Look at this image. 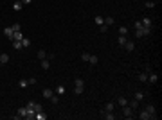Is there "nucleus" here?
Wrapping results in <instances>:
<instances>
[{"instance_id": "18", "label": "nucleus", "mask_w": 162, "mask_h": 120, "mask_svg": "<svg viewBox=\"0 0 162 120\" xmlns=\"http://www.w3.org/2000/svg\"><path fill=\"white\" fill-rule=\"evenodd\" d=\"M34 115H36V111H34V109H27L25 118H27V120H34Z\"/></svg>"}, {"instance_id": "8", "label": "nucleus", "mask_w": 162, "mask_h": 120, "mask_svg": "<svg viewBox=\"0 0 162 120\" xmlns=\"http://www.w3.org/2000/svg\"><path fill=\"white\" fill-rule=\"evenodd\" d=\"M22 38H23L22 30H15V34H13V41H22Z\"/></svg>"}, {"instance_id": "10", "label": "nucleus", "mask_w": 162, "mask_h": 120, "mask_svg": "<svg viewBox=\"0 0 162 120\" xmlns=\"http://www.w3.org/2000/svg\"><path fill=\"white\" fill-rule=\"evenodd\" d=\"M52 95H54V91H52L51 88H45V90H43V99H51Z\"/></svg>"}, {"instance_id": "5", "label": "nucleus", "mask_w": 162, "mask_h": 120, "mask_svg": "<svg viewBox=\"0 0 162 120\" xmlns=\"http://www.w3.org/2000/svg\"><path fill=\"white\" fill-rule=\"evenodd\" d=\"M13 34H15L13 27H4V36H6L7 40H11V41H13Z\"/></svg>"}, {"instance_id": "30", "label": "nucleus", "mask_w": 162, "mask_h": 120, "mask_svg": "<svg viewBox=\"0 0 162 120\" xmlns=\"http://www.w3.org/2000/svg\"><path fill=\"white\" fill-rule=\"evenodd\" d=\"M104 25H108V27L113 25V18H112V16H106V18H104Z\"/></svg>"}, {"instance_id": "20", "label": "nucleus", "mask_w": 162, "mask_h": 120, "mask_svg": "<svg viewBox=\"0 0 162 120\" xmlns=\"http://www.w3.org/2000/svg\"><path fill=\"white\" fill-rule=\"evenodd\" d=\"M22 47H23V49H27V47H31V40L29 38H22Z\"/></svg>"}, {"instance_id": "28", "label": "nucleus", "mask_w": 162, "mask_h": 120, "mask_svg": "<svg viewBox=\"0 0 162 120\" xmlns=\"http://www.w3.org/2000/svg\"><path fill=\"white\" fill-rule=\"evenodd\" d=\"M117 104H119V106H126V104H128V99H124V97H119V99H117Z\"/></svg>"}, {"instance_id": "38", "label": "nucleus", "mask_w": 162, "mask_h": 120, "mask_svg": "<svg viewBox=\"0 0 162 120\" xmlns=\"http://www.w3.org/2000/svg\"><path fill=\"white\" fill-rule=\"evenodd\" d=\"M49 100H51L52 104H58V95H52V97H51Z\"/></svg>"}, {"instance_id": "35", "label": "nucleus", "mask_w": 162, "mask_h": 120, "mask_svg": "<svg viewBox=\"0 0 162 120\" xmlns=\"http://www.w3.org/2000/svg\"><path fill=\"white\" fill-rule=\"evenodd\" d=\"M34 111H43V108H41V104H38V102H34Z\"/></svg>"}, {"instance_id": "4", "label": "nucleus", "mask_w": 162, "mask_h": 120, "mask_svg": "<svg viewBox=\"0 0 162 120\" xmlns=\"http://www.w3.org/2000/svg\"><path fill=\"white\" fill-rule=\"evenodd\" d=\"M141 23H142V27H148V29L153 27V20L150 18V16H144V18L141 20Z\"/></svg>"}, {"instance_id": "32", "label": "nucleus", "mask_w": 162, "mask_h": 120, "mask_svg": "<svg viewBox=\"0 0 162 120\" xmlns=\"http://www.w3.org/2000/svg\"><path fill=\"white\" fill-rule=\"evenodd\" d=\"M13 47H15V50H22V49H23L20 41H13Z\"/></svg>"}, {"instance_id": "16", "label": "nucleus", "mask_w": 162, "mask_h": 120, "mask_svg": "<svg viewBox=\"0 0 162 120\" xmlns=\"http://www.w3.org/2000/svg\"><path fill=\"white\" fill-rule=\"evenodd\" d=\"M34 118H36V120H45V118H47V115H45L43 111H36V115H34Z\"/></svg>"}, {"instance_id": "36", "label": "nucleus", "mask_w": 162, "mask_h": 120, "mask_svg": "<svg viewBox=\"0 0 162 120\" xmlns=\"http://www.w3.org/2000/svg\"><path fill=\"white\" fill-rule=\"evenodd\" d=\"M142 27V23H141V20H137L135 23H133V29H141Z\"/></svg>"}, {"instance_id": "43", "label": "nucleus", "mask_w": 162, "mask_h": 120, "mask_svg": "<svg viewBox=\"0 0 162 120\" xmlns=\"http://www.w3.org/2000/svg\"><path fill=\"white\" fill-rule=\"evenodd\" d=\"M15 2H22V0H15Z\"/></svg>"}, {"instance_id": "23", "label": "nucleus", "mask_w": 162, "mask_h": 120, "mask_svg": "<svg viewBox=\"0 0 162 120\" xmlns=\"http://www.w3.org/2000/svg\"><path fill=\"white\" fill-rule=\"evenodd\" d=\"M65 91H67L65 86H56V93H58V95H65Z\"/></svg>"}, {"instance_id": "37", "label": "nucleus", "mask_w": 162, "mask_h": 120, "mask_svg": "<svg viewBox=\"0 0 162 120\" xmlns=\"http://www.w3.org/2000/svg\"><path fill=\"white\" fill-rule=\"evenodd\" d=\"M13 27V30H22V25L20 23H15V25H11Z\"/></svg>"}, {"instance_id": "9", "label": "nucleus", "mask_w": 162, "mask_h": 120, "mask_svg": "<svg viewBox=\"0 0 162 120\" xmlns=\"http://www.w3.org/2000/svg\"><path fill=\"white\" fill-rule=\"evenodd\" d=\"M40 63H41V70H49L51 68V61L49 59H41Z\"/></svg>"}, {"instance_id": "34", "label": "nucleus", "mask_w": 162, "mask_h": 120, "mask_svg": "<svg viewBox=\"0 0 162 120\" xmlns=\"http://www.w3.org/2000/svg\"><path fill=\"white\" fill-rule=\"evenodd\" d=\"M119 34L126 36V34H128V27H124V25H122V27H119Z\"/></svg>"}, {"instance_id": "19", "label": "nucleus", "mask_w": 162, "mask_h": 120, "mask_svg": "<svg viewBox=\"0 0 162 120\" xmlns=\"http://www.w3.org/2000/svg\"><path fill=\"white\" fill-rule=\"evenodd\" d=\"M27 86H29L27 79H20V81H18V88H22V90H23V88H27Z\"/></svg>"}, {"instance_id": "31", "label": "nucleus", "mask_w": 162, "mask_h": 120, "mask_svg": "<svg viewBox=\"0 0 162 120\" xmlns=\"http://www.w3.org/2000/svg\"><path fill=\"white\" fill-rule=\"evenodd\" d=\"M88 58H90V54H88V52H83V54H81V61L88 63Z\"/></svg>"}, {"instance_id": "6", "label": "nucleus", "mask_w": 162, "mask_h": 120, "mask_svg": "<svg viewBox=\"0 0 162 120\" xmlns=\"http://www.w3.org/2000/svg\"><path fill=\"white\" fill-rule=\"evenodd\" d=\"M126 41H128V36L119 34V38H117V45H119V47H124V45H126Z\"/></svg>"}, {"instance_id": "22", "label": "nucleus", "mask_w": 162, "mask_h": 120, "mask_svg": "<svg viewBox=\"0 0 162 120\" xmlns=\"http://www.w3.org/2000/svg\"><path fill=\"white\" fill-rule=\"evenodd\" d=\"M83 91H85V86H74V93L76 95H81Z\"/></svg>"}, {"instance_id": "2", "label": "nucleus", "mask_w": 162, "mask_h": 120, "mask_svg": "<svg viewBox=\"0 0 162 120\" xmlns=\"http://www.w3.org/2000/svg\"><path fill=\"white\" fill-rule=\"evenodd\" d=\"M144 109L150 113V120H155V118H157V108H155L153 104H148V106H146Z\"/></svg>"}, {"instance_id": "11", "label": "nucleus", "mask_w": 162, "mask_h": 120, "mask_svg": "<svg viewBox=\"0 0 162 120\" xmlns=\"http://www.w3.org/2000/svg\"><path fill=\"white\" fill-rule=\"evenodd\" d=\"M103 109H104V111H113V109H115V102H106Z\"/></svg>"}, {"instance_id": "17", "label": "nucleus", "mask_w": 162, "mask_h": 120, "mask_svg": "<svg viewBox=\"0 0 162 120\" xmlns=\"http://www.w3.org/2000/svg\"><path fill=\"white\" fill-rule=\"evenodd\" d=\"M88 63H90V65H97V63H99V58H97V56H94V54H90Z\"/></svg>"}, {"instance_id": "29", "label": "nucleus", "mask_w": 162, "mask_h": 120, "mask_svg": "<svg viewBox=\"0 0 162 120\" xmlns=\"http://www.w3.org/2000/svg\"><path fill=\"white\" fill-rule=\"evenodd\" d=\"M144 7H148V9H153V7H155V2H153V0H148V2H144Z\"/></svg>"}, {"instance_id": "1", "label": "nucleus", "mask_w": 162, "mask_h": 120, "mask_svg": "<svg viewBox=\"0 0 162 120\" xmlns=\"http://www.w3.org/2000/svg\"><path fill=\"white\" fill-rule=\"evenodd\" d=\"M151 32V29H148V27H141V29H135V36L137 38H144V36H148Z\"/></svg>"}, {"instance_id": "26", "label": "nucleus", "mask_w": 162, "mask_h": 120, "mask_svg": "<svg viewBox=\"0 0 162 120\" xmlns=\"http://www.w3.org/2000/svg\"><path fill=\"white\" fill-rule=\"evenodd\" d=\"M22 7H23L22 2H15V4H13V9H15V11H22Z\"/></svg>"}, {"instance_id": "3", "label": "nucleus", "mask_w": 162, "mask_h": 120, "mask_svg": "<svg viewBox=\"0 0 162 120\" xmlns=\"http://www.w3.org/2000/svg\"><path fill=\"white\" fill-rule=\"evenodd\" d=\"M122 117H124V118H133V117H135V115H133V109L128 106V104L122 106Z\"/></svg>"}, {"instance_id": "33", "label": "nucleus", "mask_w": 162, "mask_h": 120, "mask_svg": "<svg viewBox=\"0 0 162 120\" xmlns=\"http://www.w3.org/2000/svg\"><path fill=\"white\" fill-rule=\"evenodd\" d=\"M135 99H137L139 102H141V100L144 99V93H142V91H135Z\"/></svg>"}, {"instance_id": "21", "label": "nucleus", "mask_w": 162, "mask_h": 120, "mask_svg": "<svg viewBox=\"0 0 162 120\" xmlns=\"http://www.w3.org/2000/svg\"><path fill=\"white\" fill-rule=\"evenodd\" d=\"M139 81H141V82H148V72H142V74H139Z\"/></svg>"}, {"instance_id": "27", "label": "nucleus", "mask_w": 162, "mask_h": 120, "mask_svg": "<svg viewBox=\"0 0 162 120\" xmlns=\"http://www.w3.org/2000/svg\"><path fill=\"white\" fill-rule=\"evenodd\" d=\"M94 22H96V25H103V23H104V18H103V16H96Z\"/></svg>"}, {"instance_id": "13", "label": "nucleus", "mask_w": 162, "mask_h": 120, "mask_svg": "<svg viewBox=\"0 0 162 120\" xmlns=\"http://www.w3.org/2000/svg\"><path fill=\"white\" fill-rule=\"evenodd\" d=\"M139 118L141 120H150V113H148L146 109H142L141 113H139Z\"/></svg>"}, {"instance_id": "40", "label": "nucleus", "mask_w": 162, "mask_h": 120, "mask_svg": "<svg viewBox=\"0 0 162 120\" xmlns=\"http://www.w3.org/2000/svg\"><path fill=\"white\" fill-rule=\"evenodd\" d=\"M27 82H29V84H36V77H29Z\"/></svg>"}, {"instance_id": "39", "label": "nucleus", "mask_w": 162, "mask_h": 120, "mask_svg": "<svg viewBox=\"0 0 162 120\" xmlns=\"http://www.w3.org/2000/svg\"><path fill=\"white\" fill-rule=\"evenodd\" d=\"M99 27H101V32H106V30H108V25H104V23L99 25Z\"/></svg>"}, {"instance_id": "15", "label": "nucleus", "mask_w": 162, "mask_h": 120, "mask_svg": "<svg viewBox=\"0 0 162 120\" xmlns=\"http://www.w3.org/2000/svg\"><path fill=\"white\" fill-rule=\"evenodd\" d=\"M124 49L128 50V52H132V50H135V43H132V41L128 40V41H126V45H124Z\"/></svg>"}, {"instance_id": "24", "label": "nucleus", "mask_w": 162, "mask_h": 120, "mask_svg": "<svg viewBox=\"0 0 162 120\" xmlns=\"http://www.w3.org/2000/svg\"><path fill=\"white\" fill-rule=\"evenodd\" d=\"M0 63H2V65L9 63V56H7V54H2V56H0Z\"/></svg>"}, {"instance_id": "42", "label": "nucleus", "mask_w": 162, "mask_h": 120, "mask_svg": "<svg viewBox=\"0 0 162 120\" xmlns=\"http://www.w3.org/2000/svg\"><path fill=\"white\" fill-rule=\"evenodd\" d=\"M31 2H32V0H22V4H23V6H29Z\"/></svg>"}, {"instance_id": "12", "label": "nucleus", "mask_w": 162, "mask_h": 120, "mask_svg": "<svg viewBox=\"0 0 162 120\" xmlns=\"http://www.w3.org/2000/svg\"><path fill=\"white\" fill-rule=\"evenodd\" d=\"M148 81H150L151 84H155V82L159 81V75H157V74H148Z\"/></svg>"}, {"instance_id": "14", "label": "nucleus", "mask_w": 162, "mask_h": 120, "mask_svg": "<svg viewBox=\"0 0 162 120\" xmlns=\"http://www.w3.org/2000/svg\"><path fill=\"white\" fill-rule=\"evenodd\" d=\"M128 106H130V108H132V109L135 111V109H137V108H139V100H137V99L130 100V102H128Z\"/></svg>"}, {"instance_id": "41", "label": "nucleus", "mask_w": 162, "mask_h": 120, "mask_svg": "<svg viewBox=\"0 0 162 120\" xmlns=\"http://www.w3.org/2000/svg\"><path fill=\"white\" fill-rule=\"evenodd\" d=\"M54 58H56L54 54H47V59H49V61H52V59H54Z\"/></svg>"}, {"instance_id": "7", "label": "nucleus", "mask_w": 162, "mask_h": 120, "mask_svg": "<svg viewBox=\"0 0 162 120\" xmlns=\"http://www.w3.org/2000/svg\"><path fill=\"white\" fill-rule=\"evenodd\" d=\"M25 115H27V108H25V106L16 111V117H18V118H25Z\"/></svg>"}, {"instance_id": "25", "label": "nucleus", "mask_w": 162, "mask_h": 120, "mask_svg": "<svg viewBox=\"0 0 162 120\" xmlns=\"http://www.w3.org/2000/svg\"><path fill=\"white\" fill-rule=\"evenodd\" d=\"M38 59H47V52L45 50H38Z\"/></svg>"}]
</instances>
